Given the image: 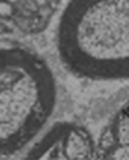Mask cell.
Returning a JSON list of instances; mask_svg holds the SVG:
<instances>
[{
	"label": "cell",
	"instance_id": "1",
	"mask_svg": "<svg viewBox=\"0 0 129 160\" xmlns=\"http://www.w3.org/2000/svg\"><path fill=\"white\" fill-rule=\"evenodd\" d=\"M54 47L61 67L75 78L129 81V0H67Z\"/></svg>",
	"mask_w": 129,
	"mask_h": 160
},
{
	"label": "cell",
	"instance_id": "2",
	"mask_svg": "<svg viewBox=\"0 0 129 160\" xmlns=\"http://www.w3.org/2000/svg\"><path fill=\"white\" fill-rule=\"evenodd\" d=\"M61 84L37 48L0 40V159L23 156L55 121Z\"/></svg>",
	"mask_w": 129,
	"mask_h": 160
},
{
	"label": "cell",
	"instance_id": "3",
	"mask_svg": "<svg viewBox=\"0 0 129 160\" xmlns=\"http://www.w3.org/2000/svg\"><path fill=\"white\" fill-rule=\"evenodd\" d=\"M27 159H95L96 139L78 122L54 121L23 154Z\"/></svg>",
	"mask_w": 129,
	"mask_h": 160
},
{
	"label": "cell",
	"instance_id": "4",
	"mask_svg": "<svg viewBox=\"0 0 129 160\" xmlns=\"http://www.w3.org/2000/svg\"><path fill=\"white\" fill-rule=\"evenodd\" d=\"M96 150L99 159H129V99L123 101L104 123Z\"/></svg>",
	"mask_w": 129,
	"mask_h": 160
},
{
	"label": "cell",
	"instance_id": "5",
	"mask_svg": "<svg viewBox=\"0 0 129 160\" xmlns=\"http://www.w3.org/2000/svg\"><path fill=\"white\" fill-rule=\"evenodd\" d=\"M12 2H14V0H0V7H3V6H6V4L12 3Z\"/></svg>",
	"mask_w": 129,
	"mask_h": 160
}]
</instances>
